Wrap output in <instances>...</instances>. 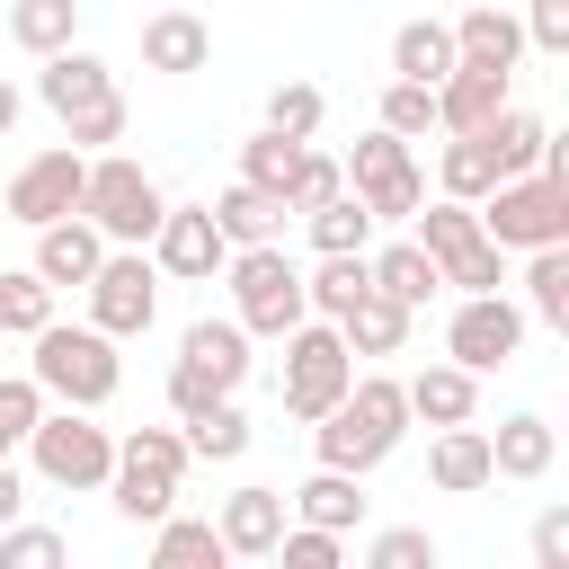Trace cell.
I'll use <instances>...</instances> for the list:
<instances>
[{"mask_svg": "<svg viewBox=\"0 0 569 569\" xmlns=\"http://www.w3.org/2000/svg\"><path fill=\"white\" fill-rule=\"evenodd\" d=\"M311 436H320V462H329V471H356V480H365L373 462L400 453V436H409V391H400L391 373H356L347 400L311 418Z\"/></svg>", "mask_w": 569, "mask_h": 569, "instance_id": "cell-1", "label": "cell"}, {"mask_svg": "<svg viewBox=\"0 0 569 569\" xmlns=\"http://www.w3.org/2000/svg\"><path fill=\"white\" fill-rule=\"evenodd\" d=\"M36 382H44V400H62V409H107L116 400V382H124V356H116V338L98 329V320H80V329H62V320H44L36 329V365H27Z\"/></svg>", "mask_w": 569, "mask_h": 569, "instance_id": "cell-2", "label": "cell"}, {"mask_svg": "<svg viewBox=\"0 0 569 569\" xmlns=\"http://www.w3.org/2000/svg\"><path fill=\"white\" fill-rule=\"evenodd\" d=\"M480 231L498 249H551L569 240V160H542V169H516L480 196Z\"/></svg>", "mask_w": 569, "mask_h": 569, "instance_id": "cell-3", "label": "cell"}, {"mask_svg": "<svg viewBox=\"0 0 569 569\" xmlns=\"http://www.w3.org/2000/svg\"><path fill=\"white\" fill-rule=\"evenodd\" d=\"M187 436L178 427H133V436H116V471H107V498H116V516L124 525H160L169 507H178V489H187Z\"/></svg>", "mask_w": 569, "mask_h": 569, "instance_id": "cell-4", "label": "cell"}, {"mask_svg": "<svg viewBox=\"0 0 569 569\" xmlns=\"http://www.w3.org/2000/svg\"><path fill=\"white\" fill-rule=\"evenodd\" d=\"M80 213L98 222V240H107V249H142V240L160 231L169 196H160V178H151L142 160H124V151H89V178H80Z\"/></svg>", "mask_w": 569, "mask_h": 569, "instance_id": "cell-5", "label": "cell"}, {"mask_svg": "<svg viewBox=\"0 0 569 569\" xmlns=\"http://www.w3.org/2000/svg\"><path fill=\"white\" fill-rule=\"evenodd\" d=\"M222 276H231V320H240L249 338H284L293 320H311V302H302V267L284 258V240H249V249H231Z\"/></svg>", "mask_w": 569, "mask_h": 569, "instance_id": "cell-6", "label": "cell"}, {"mask_svg": "<svg viewBox=\"0 0 569 569\" xmlns=\"http://www.w3.org/2000/svg\"><path fill=\"white\" fill-rule=\"evenodd\" d=\"M347 382H356V356H347L338 320H320V311H311V320H293V329H284V382H276V391H284V418H302V427H311L320 409H338V400H347Z\"/></svg>", "mask_w": 569, "mask_h": 569, "instance_id": "cell-7", "label": "cell"}, {"mask_svg": "<svg viewBox=\"0 0 569 569\" xmlns=\"http://www.w3.org/2000/svg\"><path fill=\"white\" fill-rule=\"evenodd\" d=\"M27 462L44 489H107L116 471V436L98 427V409H44L27 427Z\"/></svg>", "mask_w": 569, "mask_h": 569, "instance_id": "cell-8", "label": "cell"}, {"mask_svg": "<svg viewBox=\"0 0 569 569\" xmlns=\"http://www.w3.org/2000/svg\"><path fill=\"white\" fill-rule=\"evenodd\" d=\"M409 222H418V249L436 258L445 284H462V293H498V284H507V249L480 231V213H471L462 196H445V204H427V213H409Z\"/></svg>", "mask_w": 569, "mask_h": 569, "instance_id": "cell-9", "label": "cell"}, {"mask_svg": "<svg viewBox=\"0 0 569 569\" xmlns=\"http://www.w3.org/2000/svg\"><path fill=\"white\" fill-rule=\"evenodd\" d=\"M80 293H89V320L107 338H142L151 311H160V267H151V249H107Z\"/></svg>", "mask_w": 569, "mask_h": 569, "instance_id": "cell-10", "label": "cell"}, {"mask_svg": "<svg viewBox=\"0 0 569 569\" xmlns=\"http://www.w3.org/2000/svg\"><path fill=\"white\" fill-rule=\"evenodd\" d=\"M347 187L365 196V213H373V222H409V213L427 204V178H418L409 142H400V133H382V124L356 142V160H347Z\"/></svg>", "mask_w": 569, "mask_h": 569, "instance_id": "cell-11", "label": "cell"}, {"mask_svg": "<svg viewBox=\"0 0 569 569\" xmlns=\"http://www.w3.org/2000/svg\"><path fill=\"white\" fill-rule=\"evenodd\" d=\"M516 347H525V302H507V293H462V311L445 320V356L462 373H498V365H516Z\"/></svg>", "mask_w": 569, "mask_h": 569, "instance_id": "cell-12", "label": "cell"}, {"mask_svg": "<svg viewBox=\"0 0 569 569\" xmlns=\"http://www.w3.org/2000/svg\"><path fill=\"white\" fill-rule=\"evenodd\" d=\"M80 178H89V151H71V142H53V151H36V160H18V178L0 187V204H9V222H62V213H80Z\"/></svg>", "mask_w": 569, "mask_h": 569, "instance_id": "cell-13", "label": "cell"}, {"mask_svg": "<svg viewBox=\"0 0 569 569\" xmlns=\"http://www.w3.org/2000/svg\"><path fill=\"white\" fill-rule=\"evenodd\" d=\"M142 249H151V267H160V276H178V284H213V276H222V258H231V240H222L213 204H169V213H160V231H151Z\"/></svg>", "mask_w": 569, "mask_h": 569, "instance_id": "cell-14", "label": "cell"}, {"mask_svg": "<svg viewBox=\"0 0 569 569\" xmlns=\"http://www.w3.org/2000/svg\"><path fill=\"white\" fill-rule=\"evenodd\" d=\"M142 62H151V71H169V80H187V71H204V62H213V27L196 18V0H169V9H151V18H142Z\"/></svg>", "mask_w": 569, "mask_h": 569, "instance_id": "cell-15", "label": "cell"}, {"mask_svg": "<svg viewBox=\"0 0 569 569\" xmlns=\"http://www.w3.org/2000/svg\"><path fill=\"white\" fill-rule=\"evenodd\" d=\"M507 80H516V71H498V62H453V71L436 80V124H445V133H480V124L507 107Z\"/></svg>", "mask_w": 569, "mask_h": 569, "instance_id": "cell-16", "label": "cell"}, {"mask_svg": "<svg viewBox=\"0 0 569 569\" xmlns=\"http://www.w3.org/2000/svg\"><path fill=\"white\" fill-rule=\"evenodd\" d=\"M284 516H293V507H284V489H258V480H249V489H231V498H222L213 533H222V551H231V560H267V551H276V533H284Z\"/></svg>", "mask_w": 569, "mask_h": 569, "instance_id": "cell-17", "label": "cell"}, {"mask_svg": "<svg viewBox=\"0 0 569 569\" xmlns=\"http://www.w3.org/2000/svg\"><path fill=\"white\" fill-rule=\"evenodd\" d=\"M98 258H107V240H98V222L89 213H62V222H36V276L62 293V284H89L98 276Z\"/></svg>", "mask_w": 569, "mask_h": 569, "instance_id": "cell-18", "label": "cell"}, {"mask_svg": "<svg viewBox=\"0 0 569 569\" xmlns=\"http://www.w3.org/2000/svg\"><path fill=\"white\" fill-rule=\"evenodd\" d=\"M551 462H560V436H551V418H533V409L498 418V436H489V480H542Z\"/></svg>", "mask_w": 569, "mask_h": 569, "instance_id": "cell-19", "label": "cell"}, {"mask_svg": "<svg viewBox=\"0 0 569 569\" xmlns=\"http://www.w3.org/2000/svg\"><path fill=\"white\" fill-rule=\"evenodd\" d=\"M107 89H116V71H107L98 53H80V44L44 53V71H36V98H44L53 116H80V107H98Z\"/></svg>", "mask_w": 569, "mask_h": 569, "instance_id": "cell-20", "label": "cell"}, {"mask_svg": "<svg viewBox=\"0 0 569 569\" xmlns=\"http://www.w3.org/2000/svg\"><path fill=\"white\" fill-rule=\"evenodd\" d=\"M178 365H196L213 391H240V373H249V329H240V320H187Z\"/></svg>", "mask_w": 569, "mask_h": 569, "instance_id": "cell-21", "label": "cell"}, {"mask_svg": "<svg viewBox=\"0 0 569 569\" xmlns=\"http://www.w3.org/2000/svg\"><path fill=\"white\" fill-rule=\"evenodd\" d=\"M284 196L276 187H249V178H231L222 196H213V222H222V240L231 249H249V240H284Z\"/></svg>", "mask_w": 569, "mask_h": 569, "instance_id": "cell-22", "label": "cell"}, {"mask_svg": "<svg viewBox=\"0 0 569 569\" xmlns=\"http://www.w3.org/2000/svg\"><path fill=\"white\" fill-rule=\"evenodd\" d=\"M400 391H409V418H427V427H462V418L480 409V373H462L453 356L427 365V373H409Z\"/></svg>", "mask_w": 569, "mask_h": 569, "instance_id": "cell-23", "label": "cell"}, {"mask_svg": "<svg viewBox=\"0 0 569 569\" xmlns=\"http://www.w3.org/2000/svg\"><path fill=\"white\" fill-rule=\"evenodd\" d=\"M427 480L445 489V498H471V489H489V436L462 418V427H436V445H427Z\"/></svg>", "mask_w": 569, "mask_h": 569, "instance_id": "cell-24", "label": "cell"}, {"mask_svg": "<svg viewBox=\"0 0 569 569\" xmlns=\"http://www.w3.org/2000/svg\"><path fill=\"white\" fill-rule=\"evenodd\" d=\"M516 53H525V27H516L498 0H471V9L453 18V62H498V71H516Z\"/></svg>", "mask_w": 569, "mask_h": 569, "instance_id": "cell-25", "label": "cell"}, {"mask_svg": "<svg viewBox=\"0 0 569 569\" xmlns=\"http://www.w3.org/2000/svg\"><path fill=\"white\" fill-rule=\"evenodd\" d=\"M365 276H373V293H391L400 311H427V293L445 284V276H436V258H427L418 240H391V249H365Z\"/></svg>", "mask_w": 569, "mask_h": 569, "instance_id": "cell-26", "label": "cell"}, {"mask_svg": "<svg viewBox=\"0 0 569 569\" xmlns=\"http://www.w3.org/2000/svg\"><path fill=\"white\" fill-rule=\"evenodd\" d=\"M365 293H373V276H365V249H320V267L302 276V302H311L320 320H347Z\"/></svg>", "mask_w": 569, "mask_h": 569, "instance_id": "cell-27", "label": "cell"}, {"mask_svg": "<svg viewBox=\"0 0 569 569\" xmlns=\"http://www.w3.org/2000/svg\"><path fill=\"white\" fill-rule=\"evenodd\" d=\"M284 507H293L302 525H329V533H347V525H365V480H356V471H329V462H320V471H311V480H302V489H293Z\"/></svg>", "mask_w": 569, "mask_h": 569, "instance_id": "cell-28", "label": "cell"}, {"mask_svg": "<svg viewBox=\"0 0 569 569\" xmlns=\"http://www.w3.org/2000/svg\"><path fill=\"white\" fill-rule=\"evenodd\" d=\"M445 71H453V27H445V18H409V27L391 36V80H427V89H436Z\"/></svg>", "mask_w": 569, "mask_h": 569, "instance_id": "cell-29", "label": "cell"}, {"mask_svg": "<svg viewBox=\"0 0 569 569\" xmlns=\"http://www.w3.org/2000/svg\"><path fill=\"white\" fill-rule=\"evenodd\" d=\"M525 320H542V329H569V240H551V249H525Z\"/></svg>", "mask_w": 569, "mask_h": 569, "instance_id": "cell-30", "label": "cell"}, {"mask_svg": "<svg viewBox=\"0 0 569 569\" xmlns=\"http://www.w3.org/2000/svg\"><path fill=\"white\" fill-rule=\"evenodd\" d=\"M409 320H418V311H400L391 293H365V302L338 320V338H347V356H400V347H409Z\"/></svg>", "mask_w": 569, "mask_h": 569, "instance_id": "cell-31", "label": "cell"}, {"mask_svg": "<svg viewBox=\"0 0 569 569\" xmlns=\"http://www.w3.org/2000/svg\"><path fill=\"white\" fill-rule=\"evenodd\" d=\"M178 427H187V453H196V462H240V453H249V418H240V400H231V391H222V400H204V409H196V418H178Z\"/></svg>", "mask_w": 569, "mask_h": 569, "instance_id": "cell-32", "label": "cell"}, {"mask_svg": "<svg viewBox=\"0 0 569 569\" xmlns=\"http://www.w3.org/2000/svg\"><path fill=\"white\" fill-rule=\"evenodd\" d=\"M151 560H160V569H222L231 551H222V533H213L204 516H178V507H169L160 533H151Z\"/></svg>", "mask_w": 569, "mask_h": 569, "instance_id": "cell-33", "label": "cell"}, {"mask_svg": "<svg viewBox=\"0 0 569 569\" xmlns=\"http://www.w3.org/2000/svg\"><path fill=\"white\" fill-rule=\"evenodd\" d=\"M9 36L44 62V53H62L80 36V0H9Z\"/></svg>", "mask_w": 569, "mask_h": 569, "instance_id": "cell-34", "label": "cell"}, {"mask_svg": "<svg viewBox=\"0 0 569 569\" xmlns=\"http://www.w3.org/2000/svg\"><path fill=\"white\" fill-rule=\"evenodd\" d=\"M480 133H489V151H498V169H507V178H516V169H542V151H551V124H542V116H525V107H498Z\"/></svg>", "mask_w": 569, "mask_h": 569, "instance_id": "cell-35", "label": "cell"}, {"mask_svg": "<svg viewBox=\"0 0 569 569\" xmlns=\"http://www.w3.org/2000/svg\"><path fill=\"white\" fill-rule=\"evenodd\" d=\"M436 178H445V196H462V204H480V196H489V187H498L507 169H498V151H489V133H453V142H445V169H436Z\"/></svg>", "mask_w": 569, "mask_h": 569, "instance_id": "cell-36", "label": "cell"}, {"mask_svg": "<svg viewBox=\"0 0 569 569\" xmlns=\"http://www.w3.org/2000/svg\"><path fill=\"white\" fill-rule=\"evenodd\" d=\"M53 320V284L36 267H0V338H36Z\"/></svg>", "mask_w": 569, "mask_h": 569, "instance_id": "cell-37", "label": "cell"}, {"mask_svg": "<svg viewBox=\"0 0 569 569\" xmlns=\"http://www.w3.org/2000/svg\"><path fill=\"white\" fill-rule=\"evenodd\" d=\"M302 222H311V249H373V213H365V196H356V187H338V196H329V204H311Z\"/></svg>", "mask_w": 569, "mask_h": 569, "instance_id": "cell-38", "label": "cell"}, {"mask_svg": "<svg viewBox=\"0 0 569 569\" xmlns=\"http://www.w3.org/2000/svg\"><path fill=\"white\" fill-rule=\"evenodd\" d=\"M293 160H302V142H293V133H276V124H258V133L240 142V178H249V187H276V196H284Z\"/></svg>", "mask_w": 569, "mask_h": 569, "instance_id": "cell-39", "label": "cell"}, {"mask_svg": "<svg viewBox=\"0 0 569 569\" xmlns=\"http://www.w3.org/2000/svg\"><path fill=\"white\" fill-rule=\"evenodd\" d=\"M320 116H329V98H320L311 80H276V89H267V124H276V133L311 142V133H320Z\"/></svg>", "mask_w": 569, "mask_h": 569, "instance_id": "cell-40", "label": "cell"}, {"mask_svg": "<svg viewBox=\"0 0 569 569\" xmlns=\"http://www.w3.org/2000/svg\"><path fill=\"white\" fill-rule=\"evenodd\" d=\"M36 418H44V382H36V373H0V462L27 445Z\"/></svg>", "mask_w": 569, "mask_h": 569, "instance_id": "cell-41", "label": "cell"}, {"mask_svg": "<svg viewBox=\"0 0 569 569\" xmlns=\"http://www.w3.org/2000/svg\"><path fill=\"white\" fill-rule=\"evenodd\" d=\"M53 560H71V542L53 533V525H0V569H53Z\"/></svg>", "mask_w": 569, "mask_h": 569, "instance_id": "cell-42", "label": "cell"}, {"mask_svg": "<svg viewBox=\"0 0 569 569\" xmlns=\"http://www.w3.org/2000/svg\"><path fill=\"white\" fill-rule=\"evenodd\" d=\"M427 124H436V89H427V80H391V89H382V133L418 142Z\"/></svg>", "mask_w": 569, "mask_h": 569, "instance_id": "cell-43", "label": "cell"}, {"mask_svg": "<svg viewBox=\"0 0 569 569\" xmlns=\"http://www.w3.org/2000/svg\"><path fill=\"white\" fill-rule=\"evenodd\" d=\"M338 187H347V169H338L329 151H311V142H302V160H293V178H284V204H293V213H311V204H329Z\"/></svg>", "mask_w": 569, "mask_h": 569, "instance_id": "cell-44", "label": "cell"}, {"mask_svg": "<svg viewBox=\"0 0 569 569\" xmlns=\"http://www.w3.org/2000/svg\"><path fill=\"white\" fill-rule=\"evenodd\" d=\"M365 569H436V533L427 525H391L365 542Z\"/></svg>", "mask_w": 569, "mask_h": 569, "instance_id": "cell-45", "label": "cell"}, {"mask_svg": "<svg viewBox=\"0 0 569 569\" xmlns=\"http://www.w3.org/2000/svg\"><path fill=\"white\" fill-rule=\"evenodd\" d=\"M62 133H71V151H107V142H124V89H107V98L80 107V116H62Z\"/></svg>", "mask_w": 569, "mask_h": 569, "instance_id": "cell-46", "label": "cell"}, {"mask_svg": "<svg viewBox=\"0 0 569 569\" xmlns=\"http://www.w3.org/2000/svg\"><path fill=\"white\" fill-rule=\"evenodd\" d=\"M338 551H347V533H329V525H284L276 533V560L284 569H338Z\"/></svg>", "mask_w": 569, "mask_h": 569, "instance_id": "cell-47", "label": "cell"}, {"mask_svg": "<svg viewBox=\"0 0 569 569\" xmlns=\"http://www.w3.org/2000/svg\"><path fill=\"white\" fill-rule=\"evenodd\" d=\"M516 27H525V44H533V53H569V0H525V18H516Z\"/></svg>", "mask_w": 569, "mask_h": 569, "instance_id": "cell-48", "label": "cell"}, {"mask_svg": "<svg viewBox=\"0 0 569 569\" xmlns=\"http://www.w3.org/2000/svg\"><path fill=\"white\" fill-rule=\"evenodd\" d=\"M533 560H542V569H569V507H542V525H533Z\"/></svg>", "mask_w": 569, "mask_h": 569, "instance_id": "cell-49", "label": "cell"}, {"mask_svg": "<svg viewBox=\"0 0 569 569\" xmlns=\"http://www.w3.org/2000/svg\"><path fill=\"white\" fill-rule=\"evenodd\" d=\"M204 400H222V391H213V382H204L196 365H169V409H178V418H196Z\"/></svg>", "mask_w": 569, "mask_h": 569, "instance_id": "cell-50", "label": "cell"}, {"mask_svg": "<svg viewBox=\"0 0 569 569\" xmlns=\"http://www.w3.org/2000/svg\"><path fill=\"white\" fill-rule=\"evenodd\" d=\"M27 507V480H18V462H0V525Z\"/></svg>", "mask_w": 569, "mask_h": 569, "instance_id": "cell-51", "label": "cell"}, {"mask_svg": "<svg viewBox=\"0 0 569 569\" xmlns=\"http://www.w3.org/2000/svg\"><path fill=\"white\" fill-rule=\"evenodd\" d=\"M18 107H27V98H18L9 80H0V142H9V124H18Z\"/></svg>", "mask_w": 569, "mask_h": 569, "instance_id": "cell-52", "label": "cell"}, {"mask_svg": "<svg viewBox=\"0 0 569 569\" xmlns=\"http://www.w3.org/2000/svg\"><path fill=\"white\" fill-rule=\"evenodd\" d=\"M0 222H9V204H0Z\"/></svg>", "mask_w": 569, "mask_h": 569, "instance_id": "cell-53", "label": "cell"}, {"mask_svg": "<svg viewBox=\"0 0 569 569\" xmlns=\"http://www.w3.org/2000/svg\"><path fill=\"white\" fill-rule=\"evenodd\" d=\"M160 9H169V0H160Z\"/></svg>", "mask_w": 569, "mask_h": 569, "instance_id": "cell-54", "label": "cell"}]
</instances>
